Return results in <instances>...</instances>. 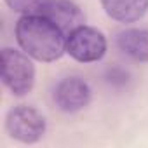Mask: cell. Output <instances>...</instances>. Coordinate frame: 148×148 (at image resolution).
Listing matches in <instances>:
<instances>
[{
	"instance_id": "obj_1",
	"label": "cell",
	"mask_w": 148,
	"mask_h": 148,
	"mask_svg": "<svg viewBox=\"0 0 148 148\" xmlns=\"http://www.w3.org/2000/svg\"><path fill=\"white\" fill-rule=\"evenodd\" d=\"M16 40L30 58L52 63L66 52V35L42 14H25L18 19Z\"/></svg>"
},
{
	"instance_id": "obj_2",
	"label": "cell",
	"mask_w": 148,
	"mask_h": 148,
	"mask_svg": "<svg viewBox=\"0 0 148 148\" xmlns=\"http://www.w3.org/2000/svg\"><path fill=\"white\" fill-rule=\"evenodd\" d=\"M25 51L4 47L0 52L2 82L14 96H26L35 86V64Z\"/></svg>"
},
{
	"instance_id": "obj_3",
	"label": "cell",
	"mask_w": 148,
	"mask_h": 148,
	"mask_svg": "<svg viewBox=\"0 0 148 148\" xmlns=\"http://www.w3.org/2000/svg\"><path fill=\"white\" fill-rule=\"evenodd\" d=\"M45 117L33 106L18 105L11 108L5 115V131L19 143L33 145L40 141L45 134Z\"/></svg>"
},
{
	"instance_id": "obj_4",
	"label": "cell",
	"mask_w": 148,
	"mask_h": 148,
	"mask_svg": "<svg viewBox=\"0 0 148 148\" xmlns=\"http://www.w3.org/2000/svg\"><path fill=\"white\" fill-rule=\"evenodd\" d=\"M106 37L94 26L82 25L66 35V52L79 63H96L106 54Z\"/></svg>"
},
{
	"instance_id": "obj_5",
	"label": "cell",
	"mask_w": 148,
	"mask_h": 148,
	"mask_svg": "<svg viewBox=\"0 0 148 148\" xmlns=\"http://www.w3.org/2000/svg\"><path fill=\"white\" fill-rule=\"evenodd\" d=\"M92 92L89 84L80 77H66L54 89V101L61 112L75 113L91 103Z\"/></svg>"
},
{
	"instance_id": "obj_6",
	"label": "cell",
	"mask_w": 148,
	"mask_h": 148,
	"mask_svg": "<svg viewBox=\"0 0 148 148\" xmlns=\"http://www.w3.org/2000/svg\"><path fill=\"white\" fill-rule=\"evenodd\" d=\"M42 16L51 19L64 35L71 33L75 28L86 25V16L80 7L71 0H47V4L40 11Z\"/></svg>"
},
{
	"instance_id": "obj_7",
	"label": "cell",
	"mask_w": 148,
	"mask_h": 148,
	"mask_svg": "<svg viewBox=\"0 0 148 148\" xmlns=\"http://www.w3.org/2000/svg\"><path fill=\"white\" fill-rule=\"evenodd\" d=\"M108 18L119 23L139 21L148 11V0H99Z\"/></svg>"
},
{
	"instance_id": "obj_8",
	"label": "cell",
	"mask_w": 148,
	"mask_h": 148,
	"mask_svg": "<svg viewBox=\"0 0 148 148\" xmlns=\"http://www.w3.org/2000/svg\"><path fill=\"white\" fill-rule=\"evenodd\" d=\"M117 47L139 63H148V30L127 28L117 35Z\"/></svg>"
},
{
	"instance_id": "obj_9",
	"label": "cell",
	"mask_w": 148,
	"mask_h": 148,
	"mask_svg": "<svg viewBox=\"0 0 148 148\" xmlns=\"http://www.w3.org/2000/svg\"><path fill=\"white\" fill-rule=\"evenodd\" d=\"M11 11L25 16V14H40L47 0H5Z\"/></svg>"
}]
</instances>
